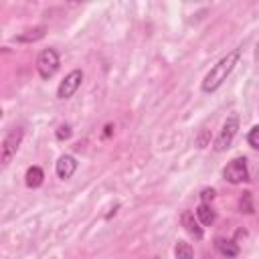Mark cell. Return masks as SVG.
<instances>
[{
  "mask_svg": "<svg viewBox=\"0 0 259 259\" xmlns=\"http://www.w3.org/2000/svg\"><path fill=\"white\" fill-rule=\"evenodd\" d=\"M247 142H249L255 150H259V125L251 127V132H249V136H247Z\"/></svg>",
  "mask_w": 259,
  "mask_h": 259,
  "instance_id": "5bb4252c",
  "label": "cell"
},
{
  "mask_svg": "<svg viewBox=\"0 0 259 259\" xmlns=\"http://www.w3.org/2000/svg\"><path fill=\"white\" fill-rule=\"evenodd\" d=\"M174 255H176V259H192V247H190V243L180 241L176 245V249H174Z\"/></svg>",
  "mask_w": 259,
  "mask_h": 259,
  "instance_id": "4fadbf2b",
  "label": "cell"
},
{
  "mask_svg": "<svg viewBox=\"0 0 259 259\" xmlns=\"http://www.w3.org/2000/svg\"><path fill=\"white\" fill-rule=\"evenodd\" d=\"M26 186L28 188H38L40 184H42V178H45V174H42V170L38 168V166H30L28 170H26Z\"/></svg>",
  "mask_w": 259,
  "mask_h": 259,
  "instance_id": "8fae6325",
  "label": "cell"
},
{
  "mask_svg": "<svg viewBox=\"0 0 259 259\" xmlns=\"http://www.w3.org/2000/svg\"><path fill=\"white\" fill-rule=\"evenodd\" d=\"M81 81H83V71H81V69L71 71V73L61 81V85H59V89H57V97H59V99H69V97L79 89Z\"/></svg>",
  "mask_w": 259,
  "mask_h": 259,
  "instance_id": "8992f818",
  "label": "cell"
},
{
  "mask_svg": "<svg viewBox=\"0 0 259 259\" xmlns=\"http://www.w3.org/2000/svg\"><path fill=\"white\" fill-rule=\"evenodd\" d=\"M223 176H225V180L231 182V184H239V182L249 180L247 160H245V158H235V160H231V162L225 166Z\"/></svg>",
  "mask_w": 259,
  "mask_h": 259,
  "instance_id": "3957f363",
  "label": "cell"
},
{
  "mask_svg": "<svg viewBox=\"0 0 259 259\" xmlns=\"http://www.w3.org/2000/svg\"><path fill=\"white\" fill-rule=\"evenodd\" d=\"M237 130H239V119H237L235 115L227 117V121H225L223 127H221V134H219V138H217V142H214V150H217V152L227 150V148L231 146L233 138L237 136Z\"/></svg>",
  "mask_w": 259,
  "mask_h": 259,
  "instance_id": "277c9868",
  "label": "cell"
},
{
  "mask_svg": "<svg viewBox=\"0 0 259 259\" xmlns=\"http://www.w3.org/2000/svg\"><path fill=\"white\" fill-rule=\"evenodd\" d=\"M69 136H71V127H69V125H61V127L57 130V138H59V140H67Z\"/></svg>",
  "mask_w": 259,
  "mask_h": 259,
  "instance_id": "2e32d148",
  "label": "cell"
},
{
  "mask_svg": "<svg viewBox=\"0 0 259 259\" xmlns=\"http://www.w3.org/2000/svg\"><path fill=\"white\" fill-rule=\"evenodd\" d=\"M45 32H47V28H45V26H34V28H28V30H24V32H20V34H16V36H14V40H18V42H32V40L42 38V36H45Z\"/></svg>",
  "mask_w": 259,
  "mask_h": 259,
  "instance_id": "9c48e42d",
  "label": "cell"
},
{
  "mask_svg": "<svg viewBox=\"0 0 259 259\" xmlns=\"http://www.w3.org/2000/svg\"><path fill=\"white\" fill-rule=\"evenodd\" d=\"M200 198H202V202L206 204L208 200H212V198H214V190H212V188H204V190H202V194H200Z\"/></svg>",
  "mask_w": 259,
  "mask_h": 259,
  "instance_id": "e0dca14e",
  "label": "cell"
},
{
  "mask_svg": "<svg viewBox=\"0 0 259 259\" xmlns=\"http://www.w3.org/2000/svg\"><path fill=\"white\" fill-rule=\"evenodd\" d=\"M180 221H182V227L186 229V233H188L190 237L202 239V227H198V223H196V219H194V214H192L190 210H184L182 217H180Z\"/></svg>",
  "mask_w": 259,
  "mask_h": 259,
  "instance_id": "ba28073f",
  "label": "cell"
},
{
  "mask_svg": "<svg viewBox=\"0 0 259 259\" xmlns=\"http://www.w3.org/2000/svg\"><path fill=\"white\" fill-rule=\"evenodd\" d=\"M214 247L219 249V253L221 255H225V257H237L239 255V247L233 243V241H227V239H217L214 241Z\"/></svg>",
  "mask_w": 259,
  "mask_h": 259,
  "instance_id": "30bf717a",
  "label": "cell"
},
{
  "mask_svg": "<svg viewBox=\"0 0 259 259\" xmlns=\"http://www.w3.org/2000/svg\"><path fill=\"white\" fill-rule=\"evenodd\" d=\"M55 170H57V176H59L61 180H67V178H71V176H73V172L77 170V160H75L73 156L65 154V156H61V158H59V162H57Z\"/></svg>",
  "mask_w": 259,
  "mask_h": 259,
  "instance_id": "52a82bcc",
  "label": "cell"
},
{
  "mask_svg": "<svg viewBox=\"0 0 259 259\" xmlns=\"http://www.w3.org/2000/svg\"><path fill=\"white\" fill-rule=\"evenodd\" d=\"M241 210L245 212H253V206H251V192H243V198H241Z\"/></svg>",
  "mask_w": 259,
  "mask_h": 259,
  "instance_id": "9a60e30c",
  "label": "cell"
},
{
  "mask_svg": "<svg viewBox=\"0 0 259 259\" xmlns=\"http://www.w3.org/2000/svg\"><path fill=\"white\" fill-rule=\"evenodd\" d=\"M20 142H22V130L20 127H14L4 136V140H2V164L4 166L12 160V156L16 154V150L20 146Z\"/></svg>",
  "mask_w": 259,
  "mask_h": 259,
  "instance_id": "5b68a950",
  "label": "cell"
},
{
  "mask_svg": "<svg viewBox=\"0 0 259 259\" xmlns=\"http://www.w3.org/2000/svg\"><path fill=\"white\" fill-rule=\"evenodd\" d=\"M239 57H241V49H233L231 53H227V55L204 75V79H202V91L210 93V91L219 89V87L223 85V81H227V77H229L231 71L235 69Z\"/></svg>",
  "mask_w": 259,
  "mask_h": 259,
  "instance_id": "6da1fadb",
  "label": "cell"
},
{
  "mask_svg": "<svg viewBox=\"0 0 259 259\" xmlns=\"http://www.w3.org/2000/svg\"><path fill=\"white\" fill-rule=\"evenodd\" d=\"M36 69H38V75L42 79H51L57 73V69H59V55H57V51L55 49H45L38 55Z\"/></svg>",
  "mask_w": 259,
  "mask_h": 259,
  "instance_id": "7a4b0ae2",
  "label": "cell"
},
{
  "mask_svg": "<svg viewBox=\"0 0 259 259\" xmlns=\"http://www.w3.org/2000/svg\"><path fill=\"white\" fill-rule=\"evenodd\" d=\"M196 217H198V221H200L204 227H208V225L214 223V210H212L208 204H204V202L196 208Z\"/></svg>",
  "mask_w": 259,
  "mask_h": 259,
  "instance_id": "7c38bea8",
  "label": "cell"
}]
</instances>
